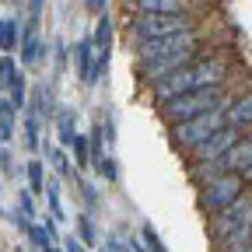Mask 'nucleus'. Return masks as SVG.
Instances as JSON below:
<instances>
[{
  "label": "nucleus",
  "instance_id": "28",
  "mask_svg": "<svg viewBox=\"0 0 252 252\" xmlns=\"http://www.w3.org/2000/svg\"><path fill=\"white\" fill-rule=\"evenodd\" d=\"M46 193H49V210H53V220H63V207H60V186H46Z\"/></svg>",
  "mask_w": 252,
  "mask_h": 252
},
{
  "label": "nucleus",
  "instance_id": "35",
  "mask_svg": "<svg viewBox=\"0 0 252 252\" xmlns=\"http://www.w3.org/2000/svg\"><path fill=\"white\" fill-rule=\"evenodd\" d=\"M245 252H252V245H249V249H245Z\"/></svg>",
  "mask_w": 252,
  "mask_h": 252
},
{
  "label": "nucleus",
  "instance_id": "15",
  "mask_svg": "<svg viewBox=\"0 0 252 252\" xmlns=\"http://www.w3.org/2000/svg\"><path fill=\"white\" fill-rule=\"evenodd\" d=\"M42 56V39L35 28H25V39H21V63H35Z\"/></svg>",
  "mask_w": 252,
  "mask_h": 252
},
{
  "label": "nucleus",
  "instance_id": "5",
  "mask_svg": "<svg viewBox=\"0 0 252 252\" xmlns=\"http://www.w3.org/2000/svg\"><path fill=\"white\" fill-rule=\"evenodd\" d=\"M179 32H193V18H189L186 11H175V14H140V18L133 21V35H137V42L179 35Z\"/></svg>",
  "mask_w": 252,
  "mask_h": 252
},
{
  "label": "nucleus",
  "instance_id": "8",
  "mask_svg": "<svg viewBox=\"0 0 252 252\" xmlns=\"http://www.w3.org/2000/svg\"><path fill=\"white\" fill-rule=\"evenodd\" d=\"M179 49H196V32H179V35H165V39H147L137 46V56L140 63H154L168 53H179Z\"/></svg>",
  "mask_w": 252,
  "mask_h": 252
},
{
  "label": "nucleus",
  "instance_id": "10",
  "mask_svg": "<svg viewBox=\"0 0 252 252\" xmlns=\"http://www.w3.org/2000/svg\"><path fill=\"white\" fill-rule=\"evenodd\" d=\"M193 53H196V49H179V53H168V56L154 60V63H144V74H147L151 81H161V77H168L172 70L186 67V63H193Z\"/></svg>",
  "mask_w": 252,
  "mask_h": 252
},
{
  "label": "nucleus",
  "instance_id": "14",
  "mask_svg": "<svg viewBox=\"0 0 252 252\" xmlns=\"http://www.w3.org/2000/svg\"><path fill=\"white\" fill-rule=\"evenodd\" d=\"M21 46V32H18V18H0V49L14 53Z\"/></svg>",
  "mask_w": 252,
  "mask_h": 252
},
{
  "label": "nucleus",
  "instance_id": "12",
  "mask_svg": "<svg viewBox=\"0 0 252 252\" xmlns=\"http://www.w3.org/2000/svg\"><path fill=\"white\" fill-rule=\"evenodd\" d=\"M94 39L91 35H84L77 46H74V56H77V74H81V81L88 84V77H91V67H94Z\"/></svg>",
  "mask_w": 252,
  "mask_h": 252
},
{
  "label": "nucleus",
  "instance_id": "33",
  "mask_svg": "<svg viewBox=\"0 0 252 252\" xmlns=\"http://www.w3.org/2000/svg\"><path fill=\"white\" fill-rule=\"evenodd\" d=\"M63 242H67V252H84V249H81V242H77V238H63Z\"/></svg>",
  "mask_w": 252,
  "mask_h": 252
},
{
  "label": "nucleus",
  "instance_id": "23",
  "mask_svg": "<svg viewBox=\"0 0 252 252\" xmlns=\"http://www.w3.org/2000/svg\"><path fill=\"white\" fill-rule=\"evenodd\" d=\"M77 231H81V242H84V245H94V224H91L88 214L77 217Z\"/></svg>",
  "mask_w": 252,
  "mask_h": 252
},
{
  "label": "nucleus",
  "instance_id": "7",
  "mask_svg": "<svg viewBox=\"0 0 252 252\" xmlns=\"http://www.w3.org/2000/svg\"><path fill=\"white\" fill-rule=\"evenodd\" d=\"M238 172V175H245V179H252V133L249 137H238L235 144H231V151L220 158L217 165H196V172Z\"/></svg>",
  "mask_w": 252,
  "mask_h": 252
},
{
  "label": "nucleus",
  "instance_id": "22",
  "mask_svg": "<svg viewBox=\"0 0 252 252\" xmlns=\"http://www.w3.org/2000/svg\"><path fill=\"white\" fill-rule=\"evenodd\" d=\"M28 189H32V193H42V189H46V175H42L39 161H28Z\"/></svg>",
  "mask_w": 252,
  "mask_h": 252
},
{
  "label": "nucleus",
  "instance_id": "11",
  "mask_svg": "<svg viewBox=\"0 0 252 252\" xmlns=\"http://www.w3.org/2000/svg\"><path fill=\"white\" fill-rule=\"evenodd\" d=\"M224 123L235 126V130L252 126V94H242V98H235V102H224Z\"/></svg>",
  "mask_w": 252,
  "mask_h": 252
},
{
  "label": "nucleus",
  "instance_id": "13",
  "mask_svg": "<svg viewBox=\"0 0 252 252\" xmlns=\"http://www.w3.org/2000/svg\"><path fill=\"white\" fill-rule=\"evenodd\" d=\"M140 14H175L186 11V0H137Z\"/></svg>",
  "mask_w": 252,
  "mask_h": 252
},
{
  "label": "nucleus",
  "instance_id": "34",
  "mask_svg": "<svg viewBox=\"0 0 252 252\" xmlns=\"http://www.w3.org/2000/svg\"><path fill=\"white\" fill-rule=\"evenodd\" d=\"M49 252H67V249H49Z\"/></svg>",
  "mask_w": 252,
  "mask_h": 252
},
{
  "label": "nucleus",
  "instance_id": "2",
  "mask_svg": "<svg viewBox=\"0 0 252 252\" xmlns=\"http://www.w3.org/2000/svg\"><path fill=\"white\" fill-rule=\"evenodd\" d=\"M220 105H224V91H220V84L217 88H193V91L179 94V98H172L168 105H161V116L175 126L182 119H193V116L210 112V109H220Z\"/></svg>",
  "mask_w": 252,
  "mask_h": 252
},
{
  "label": "nucleus",
  "instance_id": "27",
  "mask_svg": "<svg viewBox=\"0 0 252 252\" xmlns=\"http://www.w3.org/2000/svg\"><path fill=\"white\" fill-rule=\"evenodd\" d=\"M11 105H14V109H25V105H28V102H25V74L11 84Z\"/></svg>",
  "mask_w": 252,
  "mask_h": 252
},
{
  "label": "nucleus",
  "instance_id": "3",
  "mask_svg": "<svg viewBox=\"0 0 252 252\" xmlns=\"http://www.w3.org/2000/svg\"><path fill=\"white\" fill-rule=\"evenodd\" d=\"M224 105L220 109H210V112H200V116H193V119H182V123H175L172 126V140L179 144V147H200L203 140H210L217 130H224Z\"/></svg>",
  "mask_w": 252,
  "mask_h": 252
},
{
  "label": "nucleus",
  "instance_id": "18",
  "mask_svg": "<svg viewBox=\"0 0 252 252\" xmlns=\"http://www.w3.org/2000/svg\"><path fill=\"white\" fill-rule=\"evenodd\" d=\"M39 126H42L39 112L28 109V116H25V147L28 151H39Z\"/></svg>",
  "mask_w": 252,
  "mask_h": 252
},
{
  "label": "nucleus",
  "instance_id": "1",
  "mask_svg": "<svg viewBox=\"0 0 252 252\" xmlns=\"http://www.w3.org/2000/svg\"><path fill=\"white\" fill-rule=\"evenodd\" d=\"M252 235V200L238 196L231 207H224L220 214H214V238L217 242H228L231 249L245 252V238Z\"/></svg>",
  "mask_w": 252,
  "mask_h": 252
},
{
  "label": "nucleus",
  "instance_id": "31",
  "mask_svg": "<svg viewBox=\"0 0 252 252\" xmlns=\"http://www.w3.org/2000/svg\"><path fill=\"white\" fill-rule=\"evenodd\" d=\"M102 172H105V179H116V161L112 158H102V165H98Z\"/></svg>",
  "mask_w": 252,
  "mask_h": 252
},
{
  "label": "nucleus",
  "instance_id": "25",
  "mask_svg": "<svg viewBox=\"0 0 252 252\" xmlns=\"http://www.w3.org/2000/svg\"><path fill=\"white\" fill-rule=\"evenodd\" d=\"M49 158H53V165H56L60 175H74V168H70V161H67V154H63V147H53Z\"/></svg>",
  "mask_w": 252,
  "mask_h": 252
},
{
  "label": "nucleus",
  "instance_id": "17",
  "mask_svg": "<svg viewBox=\"0 0 252 252\" xmlns=\"http://www.w3.org/2000/svg\"><path fill=\"white\" fill-rule=\"evenodd\" d=\"M56 133H60V144H63V147L74 144L77 133H74V112H70V109H63V112L56 116Z\"/></svg>",
  "mask_w": 252,
  "mask_h": 252
},
{
  "label": "nucleus",
  "instance_id": "26",
  "mask_svg": "<svg viewBox=\"0 0 252 252\" xmlns=\"http://www.w3.org/2000/svg\"><path fill=\"white\" fill-rule=\"evenodd\" d=\"M42 7H46V0H28V18H25V28H35V25H39Z\"/></svg>",
  "mask_w": 252,
  "mask_h": 252
},
{
  "label": "nucleus",
  "instance_id": "29",
  "mask_svg": "<svg viewBox=\"0 0 252 252\" xmlns=\"http://www.w3.org/2000/svg\"><path fill=\"white\" fill-rule=\"evenodd\" d=\"M18 207H21L25 217H35V203H32V193H21V196H18Z\"/></svg>",
  "mask_w": 252,
  "mask_h": 252
},
{
  "label": "nucleus",
  "instance_id": "9",
  "mask_svg": "<svg viewBox=\"0 0 252 252\" xmlns=\"http://www.w3.org/2000/svg\"><path fill=\"white\" fill-rule=\"evenodd\" d=\"M235 140H238V130H235V126H224V130H217L210 140H203L200 147H193V151H196V165H217L220 158L231 151Z\"/></svg>",
  "mask_w": 252,
  "mask_h": 252
},
{
  "label": "nucleus",
  "instance_id": "24",
  "mask_svg": "<svg viewBox=\"0 0 252 252\" xmlns=\"http://www.w3.org/2000/svg\"><path fill=\"white\" fill-rule=\"evenodd\" d=\"M140 238L147 242V249H151V252H165V242L158 238V231H154L151 224H144V228H140Z\"/></svg>",
  "mask_w": 252,
  "mask_h": 252
},
{
  "label": "nucleus",
  "instance_id": "19",
  "mask_svg": "<svg viewBox=\"0 0 252 252\" xmlns=\"http://www.w3.org/2000/svg\"><path fill=\"white\" fill-rule=\"evenodd\" d=\"M94 46H98V53H112V21L105 14L98 18V28H94Z\"/></svg>",
  "mask_w": 252,
  "mask_h": 252
},
{
  "label": "nucleus",
  "instance_id": "20",
  "mask_svg": "<svg viewBox=\"0 0 252 252\" xmlns=\"http://www.w3.org/2000/svg\"><path fill=\"white\" fill-rule=\"evenodd\" d=\"M14 105L11 102H4L0 105V140H11V133H14Z\"/></svg>",
  "mask_w": 252,
  "mask_h": 252
},
{
  "label": "nucleus",
  "instance_id": "4",
  "mask_svg": "<svg viewBox=\"0 0 252 252\" xmlns=\"http://www.w3.org/2000/svg\"><path fill=\"white\" fill-rule=\"evenodd\" d=\"M242 189H245V175L238 172H217L207 179V189H203V210L207 214H220L224 207H231L238 196H242Z\"/></svg>",
  "mask_w": 252,
  "mask_h": 252
},
{
  "label": "nucleus",
  "instance_id": "16",
  "mask_svg": "<svg viewBox=\"0 0 252 252\" xmlns=\"http://www.w3.org/2000/svg\"><path fill=\"white\" fill-rule=\"evenodd\" d=\"M21 77V67H18V60L11 56V53H4L0 56V88H7L11 91V84Z\"/></svg>",
  "mask_w": 252,
  "mask_h": 252
},
{
  "label": "nucleus",
  "instance_id": "6",
  "mask_svg": "<svg viewBox=\"0 0 252 252\" xmlns=\"http://www.w3.org/2000/svg\"><path fill=\"white\" fill-rule=\"evenodd\" d=\"M193 88H200V81H196V63H186V67L172 70L168 77L154 81V102H158V105H168L172 98H179V94L193 91Z\"/></svg>",
  "mask_w": 252,
  "mask_h": 252
},
{
  "label": "nucleus",
  "instance_id": "21",
  "mask_svg": "<svg viewBox=\"0 0 252 252\" xmlns=\"http://www.w3.org/2000/svg\"><path fill=\"white\" fill-rule=\"evenodd\" d=\"M88 144H91V140H84V137H74V144H70V147H74V161H77L81 168L94 161V158H91V147H88Z\"/></svg>",
  "mask_w": 252,
  "mask_h": 252
},
{
  "label": "nucleus",
  "instance_id": "32",
  "mask_svg": "<svg viewBox=\"0 0 252 252\" xmlns=\"http://www.w3.org/2000/svg\"><path fill=\"white\" fill-rule=\"evenodd\" d=\"M84 4H88V11H98V14L105 11V0H84Z\"/></svg>",
  "mask_w": 252,
  "mask_h": 252
},
{
  "label": "nucleus",
  "instance_id": "30",
  "mask_svg": "<svg viewBox=\"0 0 252 252\" xmlns=\"http://www.w3.org/2000/svg\"><path fill=\"white\" fill-rule=\"evenodd\" d=\"M0 168H4L7 175L14 172V161H11V151H7V147H0Z\"/></svg>",
  "mask_w": 252,
  "mask_h": 252
}]
</instances>
